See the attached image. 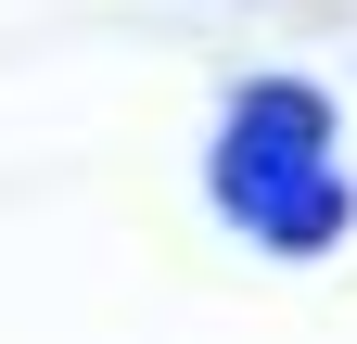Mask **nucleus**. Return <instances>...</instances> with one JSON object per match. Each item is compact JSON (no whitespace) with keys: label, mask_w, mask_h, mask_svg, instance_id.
<instances>
[{"label":"nucleus","mask_w":357,"mask_h":344,"mask_svg":"<svg viewBox=\"0 0 357 344\" xmlns=\"http://www.w3.org/2000/svg\"><path fill=\"white\" fill-rule=\"evenodd\" d=\"M217 179H230V217H243V230H268V242H332V230H344L332 115L306 102V90H255V102L230 115Z\"/></svg>","instance_id":"1"}]
</instances>
